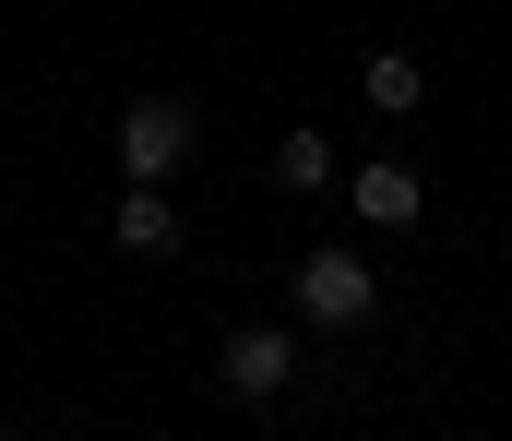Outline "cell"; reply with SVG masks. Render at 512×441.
<instances>
[{
    "label": "cell",
    "instance_id": "obj_4",
    "mask_svg": "<svg viewBox=\"0 0 512 441\" xmlns=\"http://www.w3.org/2000/svg\"><path fill=\"white\" fill-rule=\"evenodd\" d=\"M108 239H120L131 263H167V251H179L191 227H179V203H167L155 179H131V191H120V215H108Z\"/></svg>",
    "mask_w": 512,
    "mask_h": 441
},
{
    "label": "cell",
    "instance_id": "obj_6",
    "mask_svg": "<svg viewBox=\"0 0 512 441\" xmlns=\"http://www.w3.org/2000/svg\"><path fill=\"white\" fill-rule=\"evenodd\" d=\"M358 96H370V108H382V120H405V108H417V96H429V72H417V60H405V48H370V60H358Z\"/></svg>",
    "mask_w": 512,
    "mask_h": 441
},
{
    "label": "cell",
    "instance_id": "obj_5",
    "mask_svg": "<svg viewBox=\"0 0 512 441\" xmlns=\"http://www.w3.org/2000/svg\"><path fill=\"white\" fill-rule=\"evenodd\" d=\"M346 203H358V227H417V215H429L417 167H393V155H370V167L346 179Z\"/></svg>",
    "mask_w": 512,
    "mask_h": 441
},
{
    "label": "cell",
    "instance_id": "obj_2",
    "mask_svg": "<svg viewBox=\"0 0 512 441\" xmlns=\"http://www.w3.org/2000/svg\"><path fill=\"white\" fill-rule=\"evenodd\" d=\"M298 322H322V334H358V322H382L370 263H358V251H310V263H298Z\"/></svg>",
    "mask_w": 512,
    "mask_h": 441
},
{
    "label": "cell",
    "instance_id": "obj_1",
    "mask_svg": "<svg viewBox=\"0 0 512 441\" xmlns=\"http://www.w3.org/2000/svg\"><path fill=\"white\" fill-rule=\"evenodd\" d=\"M191 144H203L191 96H131V108H120V167H131V179H155V191H167V179L191 167Z\"/></svg>",
    "mask_w": 512,
    "mask_h": 441
},
{
    "label": "cell",
    "instance_id": "obj_3",
    "mask_svg": "<svg viewBox=\"0 0 512 441\" xmlns=\"http://www.w3.org/2000/svg\"><path fill=\"white\" fill-rule=\"evenodd\" d=\"M215 382H227L239 406H274V394L298 382V334H286V322H239L227 358H215Z\"/></svg>",
    "mask_w": 512,
    "mask_h": 441
},
{
    "label": "cell",
    "instance_id": "obj_7",
    "mask_svg": "<svg viewBox=\"0 0 512 441\" xmlns=\"http://www.w3.org/2000/svg\"><path fill=\"white\" fill-rule=\"evenodd\" d=\"M274 179H286V191H334V144H322V132H286V144H274Z\"/></svg>",
    "mask_w": 512,
    "mask_h": 441
}]
</instances>
